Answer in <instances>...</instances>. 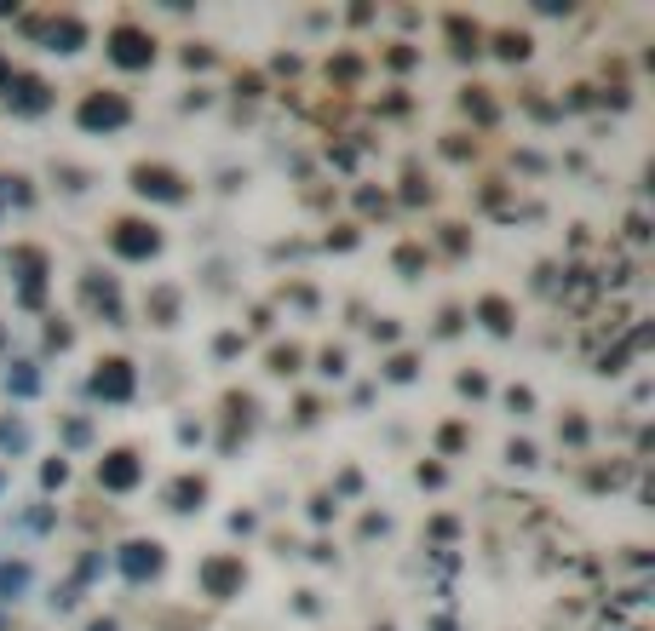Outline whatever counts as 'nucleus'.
<instances>
[{"label":"nucleus","instance_id":"obj_1","mask_svg":"<svg viewBox=\"0 0 655 631\" xmlns=\"http://www.w3.org/2000/svg\"><path fill=\"white\" fill-rule=\"evenodd\" d=\"M87 121H121V104H87Z\"/></svg>","mask_w":655,"mask_h":631}]
</instances>
